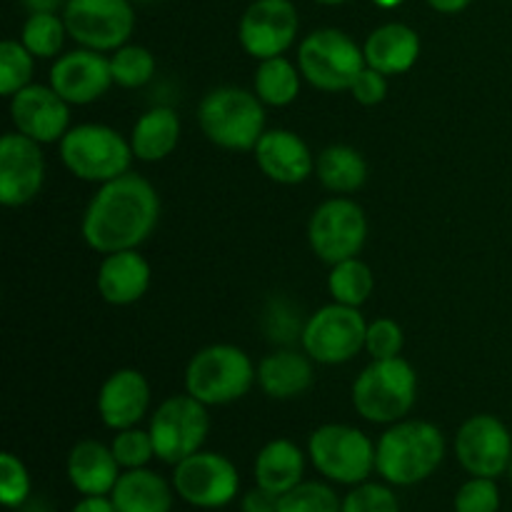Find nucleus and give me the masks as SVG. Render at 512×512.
Wrapping results in <instances>:
<instances>
[{
	"label": "nucleus",
	"instance_id": "obj_37",
	"mask_svg": "<svg viewBox=\"0 0 512 512\" xmlns=\"http://www.w3.org/2000/svg\"><path fill=\"white\" fill-rule=\"evenodd\" d=\"M30 473L23 460L13 453L0 455V500L8 510L20 508L30 498Z\"/></svg>",
	"mask_w": 512,
	"mask_h": 512
},
{
	"label": "nucleus",
	"instance_id": "obj_36",
	"mask_svg": "<svg viewBox=\"0 0 512 512\" xmlns=\"http://www.w3.org/2000/svg\"><path fill=\"white\" fill-rule=\"evenodd\" d=\"M500 488L495 478H475L465 480L453 498L455 512H500Z\"/></svg>",
	"mask_w": 512,
	"mask_h": 512
},
{
	"label": "nucleus",
	"instance_id": "obj_12",
	"mask_svg": "<svg viewBox=\"0 0 512 512\" xmlns=\"http://www.w3.org/2000/svg\"><path fill=\"white\" fill-rule=\"evenodd\" d=\"M63 20L80 48L108 53L123 48L133 35V0H65Z\"/></svg>",
	"mask_w": 512,
	"mask_h": 512
},
{
	"label": "nucleus",
	"instance_id": "obj_23",
	"mask_svg": "<svg viewBox=\"0 0 512 512\" xmlns=\"http://www.w3.org/2000/svg\"><path fill=\"white\" fill-rule=\"evenodd\" d=\"M365 63L383 75L408 73L420 55V35L405 23H385L363 45Z\"/></svg>",
	"mask_w": 512,
	"mask_h": 512
},
{
	"label": "nucleus",
	"instance_id": "obj_34",
	"mask_svg": "<svg viewBox=\"0 0 512 512\" xmlns=\"http://www.w3.org/2000/svg\"><path fill=\"white\" fill-rule=\"evenodd\" d=\"M343 510V500L338 498L328 483H318V480H303L280 495L278 512H340Z\"/></svg>",
	"mask_w": 512,
	"mask_h": 512
},
{
	"label": "nucleus",
	"instance_id": "obj_43",
	"mask_svg": "<svg viewBox=\"0 0 512 512\" xmlns=\"http://www.w3.org/2000/svg\"><path fill=\"white\" fill-rule=\"evenodd\" d=\"M470 3H473V0H428L430 8L438 10V13H445V15L460 13V10L468 8Z\"/></svg>",
	"mask_w": 512,
	"mask_h": 512
},
{
	"label": "nucleus",
	"instance_id": "obj_40",
	"mask_svg": "<svg viewBox=\"0 0 512 512\" xmlns=\"http://www.w3.org/2000/svg\"><path fill=\"white\" fill-rule=\"evenodd\" d=\"M350 93H353V98L358 100L360 105L383 103L385 95H388V75L365 65V68L360 70L358 78L353 80V85H350Z\"/></svg>",
	"mask_w": 512,
	"mask_h": 512
},
{
	"label": "nucleus",
	"instance_id": "obj_42",
	"mask_svg": "<svg viewBox=\"0 0 512 512\" xmlns=\"http://www.w3.org/2000/svg\"><path fill=\"white\" fill-rule=\"evenodd\" d=\"M70 512H118L110 495H83Z\"/></svg>",
	"mask_w": 512,
	"mask_h": 512
},
{
	"label": "nucleus",
	"instance_id": "obj_44",
	"mask_svg": "<svg viewBox=\"0 0 512 512\" xmlns=\"http://www.w3.org/2000/svg\"><path fill=\"white\" fill-rule=\"evenodd\" d=\"M30 13H55L63 5V0H23Z\"/></svg>",
	"mask_w": 512,
	"mask_h": 512
},
{
	"label": "nucleus",
	"instance_id": "obj_26",
	"mask_svg": "<svg viewBox=\"0 0 512 512\" xmlns=\"http://www.w3.org/2000/svg\"><path fill=\"white\" fill-rule=\"evenodd\" d=\"M305 453L293 440L278 438L260 448L253 463L255 485L275 495H285L295 485L303 483Z\"/></svg>",
	"mask_w": 512,
	"mask_h": 512
},
{
	"label": "nucleus",
	"instance_id": "obj_10",
	"mask_svg": "<svg viewBox=\"0 0 512 512\" xmlns=\"http://www.w3.org/2000/svg\"><path fill=\"white\" fill-rule=\"evenodd\" d=\"M368 323L358 308L330 303L315 310L300 330L303 350L323 365H340L365 350Z\"/></svg>",
	"mask_w": 512,
	"mask_h": 512
},
{
	"label": "nucleus",
	"instance_id": "obj_48",
	"mask_svg": "<svg viewBox=\"0 0 512 512\" xmlns=\"http://www.w3.org/2000/svg\"><path fill=\"white\" fill-rule=\"evenodd\" d=\"M508 475H510V480H512V463H510V468H508Z\"/></svg>",
	"mask_w": 512,
	"mask_h": 512
},
{
	"label": "nucleus",
	"instance_id": "obj_30",
	"mask_svg": "<svg viewBox=\"0 0 512 512\" xmlns=\"http://www.w3.org/2000/svg\"><path fill=\"white\" fill-rule=\"evenodd\" d=\"M373 288V270L360 258L340 260V263L333 265L328 275V290L333 300L340 305H350V308H360L363 303H368Z\"/></svg>",
	"mask_w": 512,
	"mask_h": 512
},
{
	"label": "nucleus",
	"instance_id": "obj_7",
	"mask_svg": "<svg viewBox=\"0 0 512 512\" xmlns=\"http://www.w3.org/2000/svg\"><path fill=\"white\" fill-rule=\"evenodd\" d=\"M308 458L325 480L350 488L365 483L375 473V443L353 425L328 423L313 430Z\"/></svg>",
	"mask_w": 512,
	"mask_h": 512
},
{
	"label": "nucleus",
	"instance_id": "obj_38",
	"mask_svg": "<svg viewBox=\"0 0 512 512\" xmlns=\"http://www.w3.org/2000/svg\"><path fill=\"white\" fill-rule=\"evenodd\" d=\"M340 512H400V500L388 483H360L343 498Z\"/></svg>",
	"mask_w": 512,
	"mask_h": 512
},
{
	"label": "nucleus",
	"instance_id": "obj_29",
	"mask_svg": "<svg viewBox=\"0 0 512 512\" xmlns=\"http://www.w3.org/2000/svg\"><path fill=\"white\" fill-rule=\"evenodd\" d=\"M300 68H295L288 58L278 55V58L260 60L258 70H255V95L263 100L265 105L273 108H285L293 103L300 93Z\"/></svg>",
	"mask_w": 512,
	"mask_h": 512
},
{
	"label": "nucleus",
	"instance_id": "obj_15",
	"mask_svg": "<svg viewBox=\"0 0 512 512\" xmlns=\"http://www.w3.org/2000/svg\"><path fill=\"white\" fill-rule=\"evenodd\" d=\"M298 10L290 0H253L240 18L238 38L245 53L258 60L278 58L295 43Z\"/></svg>",
	"mask_w": 512,
	"mask_h": 512
},
{
	"label": "nucleus",
	"instance_id": "obj_21",
	"mask_svg": "<svg viewBox=\"0 0 512 512\" xmlns=\"http://www.w3.org/2000/svg\"><path fill=\"white\" fill-rule=\"evenodd\" d=\"M65 473H68V480L75 488V493L110 495L123 468L115 460L110 445L100 443V440H80L68 453Z\"/></svg>",
	"mask_w": 512,
	"mask_h": 512
},
{
	"label": "nucleus",
	"instance_id": "obj_35",
	"mask_svg": "<svg viewBox=\"0 0 512 512\" xmlns=\"http://www.w3.org/2000/svg\"><path fill=\"white\" fill-rule=\"evenodd\" d=\"M110 450H113L115 460H118L123 470L148 468L150 460L155 458V445L153 438H150V430L138 428V425L118 430V435L110 443Z\"/></svg>",
	"mask_w": 512,
	"mask_h": 512
},
{
	"label": "nucleus",
	"instance_id": "obj_32",
	"mask_svg": "<svg viewBox=\"0 0 512 512\" xmlns=\"http://www.w3.org/2000/svg\"><path fill=\"white\" fill-rule=\"evenodd\" d=\"M113 80L120 88H143L155 75V58L143 45H128L113 50L110 55Z\"/></svg>",
	"mask_w": 512,
	"mask_h": 512
},
{
	"label": "nucleus",
	"instance_id": "obj_45",
	"mask_svg": "<svg viewBox=\"0 0 512 512\" xmlns=\"http://www.w3.org/2000/svg\"><path fill=\"white\" fill-rule=\"evenodd\" d=\"M375 5H380V8H398L400 3H405V0H373Z\"/></svg>",
	"mask_w": 512,
	"mask_h": 512
},
{
	"label": "nucleus",
	"instance_id": "obj_18",
	"mask_svg": "<svg viewBox=\"0 0 512 512\" xmlns=\"http://www.w3.org/2000/svg\"><path fill=\"white\" fill-rule=\"evenodd\" d=\"M113 83L110 58H105L98 50H73V53L60 55L50 68V85L70 105L95 103L108 93Z\"/></svg>",
	"mask_w": 512,
	"mask_h": 512
},
{
	"label": "nucleus",
	"instance_id": "obj_19",
	"mask_svg": "<svg viewBox=\"0 0 512 512\" xmlns=\"http://www.w3.org/2000/svg\"><path fill=\"white\" fill-rule=\"evenodd\" d=\"M255 163L273 183L298 185L315 173L308 143L293 130H265L255 145Z\"/></svg>",
	"mask_w": 512,
	"mask_h": 512
},
{
	"label": "nucleus",
	"instance_id": "obj_47",
	"mask_svg": "<svg viewBox=\"0 0 512 512\" xmlns=\"http://www.w3.org/2000/svg\"><path fill=\"white\" fill-rule=\"evenodd\" d=\"M133 3H158V0H133Z\"/></svg>",
	"mask_w": 512,
	"mask_h": 512
},
{
	"label": "nucleus",
	"instance_id": "obj_17",
	"mask_svg": "<svg viewBox=\"0 0 512 512\" xmlns=\"http://www.w3.org/2000/svg\"><path fill=\"white\" fill-rule=\"evenodd\" d=\"M68 105V100L55 93L53 85L30 83L10 98V120L18 133L28 135L35 143H55L70 130Z\"/></svg>",
	"mask_w": 512,
	"mask_h": 512
},
{
	"label": "nucleus",
	"instance_id": "obj_20",
	"mask_svg": "<svg viewBox=\"0 0 512 512\" xmlns=\"http://www.w3.org/2000/svg\"><path fill=\"white\" fill-rule=\"evenodd\" d=\"M150 405V385L143 373L133 368L115 370L98 393V413L105 428H135L145 418Z\"/></svg>",
	"mask_w": 512,
	"mask_h": 512
},
{
	"label": "nucleus",
	"instance_id": "obj_1",
	"mask_svg": "<svg viewBox=\"0 0 512 512\" xmlns=\"http://www.w3.org/2000/svg\"><path fill=\"white\" fill-rule=\"evenodd\" d=\"M160 220V198L153 185L135 173L100 185L83 215V238L98 253L135 250L153 235Z\"/></svg>",
	"mask_w": 512,
	"mask_h": 512
},
{
	"label": "nucleus",
	"instance_id": "obj_46",
	"mask_svg": "<svg viewBox=\"0 0 512 512\" xmlns=\"http://www.w3.org/2000/svg\"><path fill=\"white\" fill-rule=\"evenodd\" d=\"M315 3H323V5H343L348 0H315Z\"/></svg>",
	"mask_w": 512,
	"mask_h": 512
},
{
	"label": "nucleus",
	"instance_id": "obj_16",
	"mask_svg": "<svg viewBox=\"0 0 512 512\" xmlns=\"http://www.w3.org/2000/svg\"><path fill=\"white\" fill-rule=\"evenodd\" d=\"M45 180V158L40 143L23 133H5L0 140V203L23 208L40 193Z\"/></svg>",
	"mask_w": 512,
	"mask_h": 512
},
{
	"label": "nucleus",
	"instance_id": "obj_3",
	"mask_svg": "<svg viewBox=\"0 0 512 512\" xmlns=\"http://www.w3.org/2000/svg\"><path fill=\"white\" fill-rule=\"evenodd\" d=\"M255 93L235 85L215 88L200 100L198 123L210 143L225 150H255L265 133V108Z\"/></svg>",
	"mask_w": 512,
	"mask_h": 512
},
{
	"label": "nucleus",
	"instance_id": "obj_41",
	"mask_svg": "<svg viewBox=\"0 0 512 512\" xmlns=\"http://www.w3.org/2000/svg\"><path fill=\"white\" fill-rule=\"evenodd\" d=\"M278 508L280 495L270 493V490L260 488V485L250 488L248 493L243 495V500H240V510L243 512H278Z\"/></svg>",
	"mask_w": 512,
	"mask_h": 512
},
{
	"label": "nucleus",
	"instance_id": "obj_28",
	"mask_svg": "<svg viewBox=\"0 0 512 512\" xmlns=\"http://www.w3.org/2000/svg\"><path fill=\"white\" fill-rule=\"evenodd\" d=\"M315 173L330 193L348 195L365 185L368 163L360 155V150L350 148V145H330L315 160Z\"/></svg>",
	"mask_w": 512,
	"mask_h": 512
},
{
	"label": "nucleus",
	"instance_id": "obj_31",
	"mask_svg": "<svg viewBox=\"0 0 512 512\" xmlns=\"http://www.w3.org/2000/svg\"><path fill=\"white\" fill-rule=\"evenodd\" d=\"M65 20L58 13H30L20 33V43L35 55V58H55L63 50Z\"/></svg>",
	"mask_w": 512,
	"mask_h": 512
},
{
	"label": "nucleus",
	"instance_id": "obj_6",
	"mask_svg": "<svg viewBox=\"0 0 512 512\" xmlns=\"http://www.w3.org/2000/svg\"><path fill=\"white\" fill-rule=\"evenodd\" d=\"M60 158L75 178L103 185L128 173L135 155L130 140H125L110 125L83 123L63 135Z\"/></svg>",
	"mask_w": 512,
	"mask_h": 512
},
{
	"label": "nucleus",
	"instance_id": "obj_14",
	"mask_svg": "<svg viewBox=\"0 0 512 512\" xmlns=\"http://www.w3.org/2000/svg\"><path fill=\"white\" fill-rule=\"evenodd\" d=\"M455 458L475 478H495L508 473L512 463V435L508 425L488 413L473 415L455 433Z\"/></svg>",
	"mask_w": 512,
	"mask_h": 512
},
{
	"label": "nucleus",
	"instance_id": "obj_2",
	"mask_svg": "<svg viewBox=\"0 0 512 512\" xmlns=\"http://www.w3.org/2000/svg\"><path fill=\"white\" fill-rule=\"evenodd\" d=\"M445 460V435L428 420L393 423L375 443V473L395 488L428 480Z\"/></svg>",
	"mask_w": 512,
	"mask_h": 512
},
{
	"label": "nucleus",
	"instance_id": "obj_25",
	"mask_svg": "<svg viewBox=\"0 0 512 512\" xmlns=\"http://www.w3.org/2000/svg\"><path fill=\"white\" fill-rule=\"evenodd\" d=\"M110 498L118 512H173L175 488L155 470H123Z\"/></svg>",
	"mask_w": 512,
	"mask_h": 512
},
{
	"label": "nucleus",
	"instance_id": "obj_13",
	"mask_svg": "<svg viewBox=\"0 0 512 512\" xmlns=\"http://www.w3.org/2000/svg\"><path fill=\"white\" fill-rule=\"evenodd\" d=\"M308 240L313 253L323 263L358 258L368 240V218L355 200L330 198L318 205L308 225Z\"/></svg>",
	"mask_w": 512,
	"mask_h": 512
},
{
	"label": "nucleus",
	"instance_id": "obj_39",
	"mask_svg": "<svg viewBox=\"0 0 512 512\" xmlns=\"http://www.w3.org/2000/svg\"><path fill=\"white\" fill-rule=\"evenodd\" d=\"M405 345L403 328L393 318H378L368 323V335H365V350L373 360L400 358Z\"/></svg>",
	"mask_w": 512,
	"mask_h": 512
},
{
	"label": "nucleus",
	"instance_id": "obj_4",
	"mask_svg": "<svg viewBox=\"0 0 512 512\" xmlns=\"http://www.w3.org/2000/svg\"><path fill=\"white\" fill-rule=\"evenodd\" d=\"M258 368L238 345L218 343L198 350L185 368V393L203 405H228L245 398Z\"/></svg>",
	"mask_w": 512,
	"mask_h": 512
},
{
	"label": "nucleus",
	"instance_id": "obj_27",
	"mask_svg": "<svg viewBox=\"0 0 512 512\" xmlns=\"http://www.w3.org/2000/svg\"><path fill=\"white\" fill-rule=\"evenodd\" d=\"M180 143V118L173 108H150L138 118L130 133L133 155L143 163H158L168 158Z\"/></svg>",
	"mask_w": 512,
	"mask_h": 512
},
{
	"label": "nucleus",
	"instance_id": "obj_9",
	"mask_svg": "<svg viewBox=\"0 0 512 512\" xmlns=\"http://www.w3.org/2000/svg\"><path fill=\"white\" fill-rule=\"evenodd\" d=\"M208 405L195 400L193 395H173L163 400L150 418V438L155 445V458L168 465H178L203 450L210 433Z\"/></svg>",
	"mask_w": 512,
	"mask_h": 512
},
{
	"label": "nucleus",
	"instance_id": "obj_24",
	"mask_svg": "<svg viewBox=\"0 0 512 512\" xmlns=\"http://www.w3.org/2000/svg\"><path fill=\"white\" fill-rule=\"evenodd\" d=\"M258 383L268 398H298L313 385V358L305 350H275L260 360Z\"/></svg>",
	"mask_w": 512,
	"mask_h": 512
},
{
	"label": "nucleus",
	"instance_id": "obj_22",
	"mask_svg": "<svg viewBox=\"0 0 512 512\" xmlns=\"http://www.w3.org/2000/svg\"><path fill=\"white\" fill-rule=\"evenodd\" d=\"M150 263L138 250L108 253L98 268L100 298L110 305H133L148 293Z\"/></svg>",
	"mask_w": 512,
	"mask_h": 512
},
{
	"label": "nucleus",
	"instance_id": "obj_11",
	"mask_svg": "<svg viewBox=\"0 0 512 512\" xmlns=\"http://www.w3.org/2000/svg\"><path fill=\"white\" fill-rule=\"evenodd\" d=\"M170 483L183 503L198 510L225 508L240 493V475L233 460L220 453H208V450H198L173 465Z\"/></svg>",
	"mask_w": 512,
	"mask_h": 512
},
{
	"label": "nucleus",
	"instance_id": "obj_8",
	"mask_svg": "<svg viewBox=\"0 0 512 512\" xmlns=\"http://www.w3.org/2000/svg\"><path fill=\"white\" fill-rule=\"evenodd\" d=\"M365 53L348 33L338 28H320L305 35L298 50V68L313 88L325 93L350 90L365 68Z\"/></svg>",
	"mask_w": 512,
	"mask_h": 512
},
{
	"label": "nucleus",
	"instance_id": "obj_5",
	"mask_svg": "<svg viewBox=\"0 0 512 512\" xmlns=\"http://www.w3.org/2000/svg\"><path fill=\"white\" fill-rule=\"evenodd\" d=\"M418 398V375L405 358L373 360L353 383V405L375 425L405 420Z\"/></svg>",
	"mask_w": 512,
	"mask_h": 512
},
{
	"label": "nucleus",
	"instance_id": "obj_33",
	"mask_svg": "<svg viewBox=\"0 0 512 512\" xmlns=\"http://www.w3.org/2000/svg\"><path fill=\"white\" fill-rule=\"evenodd\" d=\"M35 55L20 40H3L0 43V93L13 98L18 90L28 88L33 80Z\"/></svg>",
	"mask_w": 512,
	"mask_h": 512
}]
</instances>
